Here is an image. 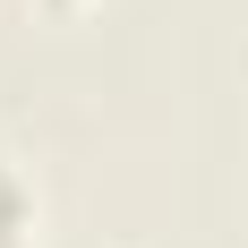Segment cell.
<instances>
[{
  "label": "cell",
  "instance_id": "cell-1",
  "mask_svg": "<svg viewBox=\"0 0 248 248\" xmlns=\"http://www.w3.org/2000/svg\"><path fill=\"white\" fill-rule=\"evenodd\" d=\"M26 223H34V197H26V180L0 163V248H17V240H26Z\"/></svg>",
  "mask_w": 248,
  "mask_h": 248
}]
</instances>
